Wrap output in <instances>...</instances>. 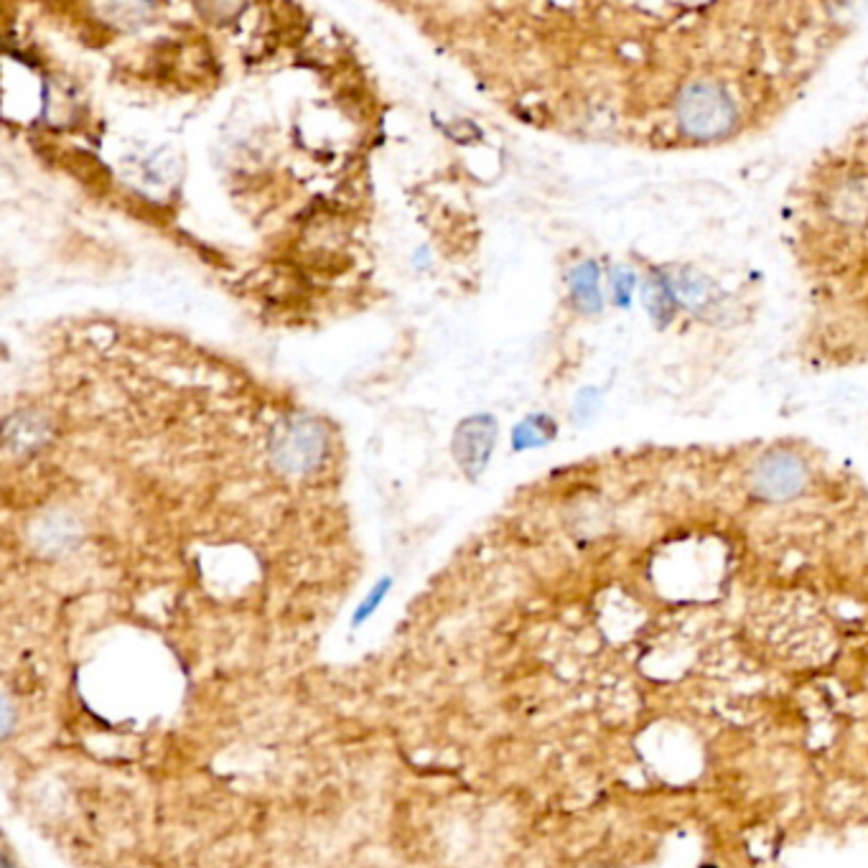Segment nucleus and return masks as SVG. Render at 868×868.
Returning a JSON list of instances; mask_svg holds the SVG:
<instances>
[{
    "label": "nucleus",
    "mask_w": 868,
    "mask_h": 868,
    "mask_svg": "<svg viewBox=\"0 0 868 868\" xmlns=\"http://www.w3.org/2000/svg\"><path fill=\"white\" fill-rule=\"evenodd\" d=\"M321 446H324V438H321L319 426L306 418H298L296 423H286L280 428L278 441L273 443V454L280 466L303 471L319 461Z\"/></svg>",
    "instance_id": "2"
},
{
    "label": "nucleus",
    "mask_w": 868,
    "mask_h": 868,
    "mask_svg": "<svg viewBox=\"0 0 868 868\" xmlns=\"http://www.w3.org/2000/svg\"><path fill=\"white\" fill-rule=\"evenodd\" d=\"M494 441H497V420L492 415H471L459 423L451 448H454V459L459 461L469 479H476L487 469Z\"/></svg>",
    "instance_id": "1"
}]
</instances>
